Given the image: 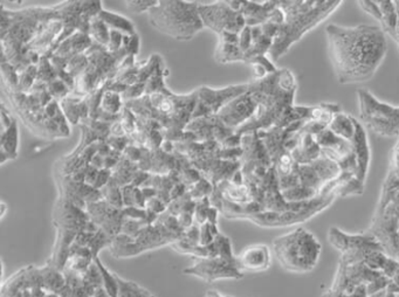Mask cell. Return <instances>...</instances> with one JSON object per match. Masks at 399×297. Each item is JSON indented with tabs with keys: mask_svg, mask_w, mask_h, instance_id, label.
Here are the masks:
<instances>
[{
	"mask_svg": "<svg viewBox=\"0 0 399 297\" xmlns=\"http://www.w3.org/2000/svg\"><path fill=\"white\" fill-rule=\"evenodd\" d=\"M328 240L341 256L333 283L322 297H372L390 286L399 263L368 231L349 234L330 227Z\"/></svg>",
	"mask_w": 399,
	"mask_h": 297,
	"instance_id": "6da1fadb",
	"label": "cell"
},
{
	"mask_svg": "<svg viewBox=\"0 0 399 297\" xmlns=\"http://www.w3.org/2000/svg\"><path fill=\"white\" fill-rule=\"evenodd\" d=\"M326 34L328 55L340 85L370 81L388 53V35L380 26L330 23Z\"/></svg>",
	"mask_w": 399,
	"mask_h": 297,
	"instance_id": "7a4b0ae2",
	"label": "cell"
},
{
	"mask_svg": "<svg viewBox=\"0 0 399 297\" xmlns=\"http://www.w3.org/2000/svg\"><path fill=\"white\" fill-rule=\"evenodd\" d=\"M341 4L340 0L281 1L285 17L268 53L272 61L276 62L283 58L294 43L303 39V35L318 28Z\"/></svg>",
	"mask_w": 399,
	"mask_h": 297,
	"instance_id": "3957f363",
	"label": "cell"
},
{
	"mask_svg": "<svg viewBox=\"0 0 399 297\" xmlns=\"http://www.w3.org/2000/svg\"><path fill=\"white\" fill-rule=\"evenodd\" d=\"M272 252L283 270L293 274H307L318 266L322 246L318 238L305 227H298L276 236Z\"/></svg>",
	"mask_w": 399,
	"mask_h": 297,
	"instance_id": "277c9868",
	"label": "cell"
},
{
	"mask_svg": "<svg viewBox=\"0 0 399 297\" xmlns=\"http://www.w3.org/2000/svg\"><path fill=\"white\" fill-rule=\"evenodd\" d=\"M147 18L152 28L178 41H190L204 30L196 1H158Z\"/></svg>",
	"mask_w": 399,
	"mask_h": 297,
	"instance_id": "5b68a950",
	"label": "cell"
},
{
	"mask_svg": "<svg viewBox=\"0 0 399 297\" xmlns=\"http://www.w3.org/2000/svg\"><path fill=\"white\" fill-rule=\"evenodd\" d=\"M360 122L375 135L399 139V107L374 96L367 89L357 90Z\"/></svg>",
	"mask_w": 399,
	"mask_h": 297,
	"instance_id": "8992f818",
	"label": "cell"
},
{
	"mask_svg": "<svg viewBox=\"0 0 399 297\" xmlns=\"http://www.w3.org/2000/svg\"><path fill=\"white\" fill-rule=\"evenodd\" d=\"M196 3L204 28L212 30L218 35L224 32L241 34V31L247 26L241 12L233 10L227 1H217V3L196 1Z\"/></svg>",
	"mask_w": 399,
	"mask_h": 297,
	"instance_id": "52a82bcc",
	"label": "cell"
},
{
	"mask_svg": "<svg viewBox=\"0 0 399 297\" xmlns=\"http://www.w3.org/2000/svg\"><path fill=\"white\" fill-rule=\"evenodd\" d=\"M247 90L248 83L227 85L219 89L203 85L197 89V105L194 109L192 120L205 116L218 115L221 109L229 105L231 101L236 100V97L241 96Z\"/></svg>",
	"mask_w": 399,
	"mask_h": 297,
	"instance_id": "ba28073f",
	"label": "cell"
},
{
	"mask_svg": "<svg viewBox=\"0 0 399 297\" xmlns=\"http://www.w3.org/2000/svg\"><path fill=\"white\" fill-rule=\"evenodd\" d=\"M184 274L197 276L209 283L226 278L239 280L244 278V274L238 268L236 259H225L221 256L196 259L192 266L184 269Z\"/></svg>",
	"mask_w": 399,
	"mask_h": 297,
	"instance_id": "9c48e42d",
	"label": "cell"
},
{
	"mask_svg": "<svg viewBox=\"0 0 399 297\" xmlns=\"http://www.w3.org/2000/svg\"><path fill=\"white\" fill-rule=\"evenodd\" d=\"M256 109V101L247 90L236 100L231 101L218 114V119L225 127L236 132L252 119Z\"/></svg>",
	"mask_w": 399,
	"mask_h": 297,
	"instance_id": "30bf717a",
	"label": "cell"
},
{
	"mask_svg": "<svg viewBox=\"0 0 399 297\" xmlns=\"http://www.w3.org/2000/svg\"><path fill=\"white\" fill-rule=\"evenodd\" d=\"M272 253L271 248L264 243L249 245L236 255V265L243 274L263 273L271 267Z\"/></svg>",
	"mask_w": 399,
	"mask_h": 297,
	"instance_id": "8fae6325",
	"label": "cell"
},
{
	"mask_svg": "<svg viewBox=\"0 0 399 297\" xmlns=\"http://www.w3.org/2000/svg\"><path fill=\"white\" fill-rule=\"evenodd\" d=\"M353 142L357 156L356 178L362 184H365L369 163H370V149H369L367 130L363 127V124L360 123V120L357 119H355V136H354Z\"/></svg>",
	"mask_w": 399,
	"mask_h": 297,
	"instance_id": "7c38bea8",
	"label": "cell"
},
{
	"mask_svg": "<svg viewBox=\"0 0 399 297\" xmlns=\"http://www.w3.org/2000/svg\"><path fill=\"white\" fill-rule=\"evenodd\" d=\"M279 1H241V14L249 28L260 26L271 19Z\"/></svg>",
	"mask_w": 399,
	"mask_h": 297,
	"instance_id": "4fadbf2b",
	"label": "cell"
},
{
	"mask_svg": "<svg viewBox=\"0 0 399 297\" xmlns=\"http://www.w3.org/2000/svg\"><path fill=\"white\" fill-rule=\"evenodd\" d=\"M18 127L17 120L13 121L8 127H5L1 135V164L6 161L16 159L18 156Z\"/></svg>",
	"mask_w": 399,
	"mask_h": 297,
	"instance_id": "5bb4252c",
	"label": "cell"
},
{
	"mask_svg": "<svg viewBox=\"0 0 399 297\" xmlns=\"http://www.w3.org/2000/svg\"><path fill=\"white\" fill-rule=\"evenodd\" d=\"M97 17H99L112 31L120 32V33H122L123 35H127V37H132V35L137 34L135 26H134L132 20H129L128 18H125V17L114 13V12L107 11V10H102Z\"/></svg>",
	"mask_w": 399,
	"mask_h": 297,
	"instance_id": "9a60e30c",
	"label": "cell"
},
{
	"mask_svg": "<svg viewBox=\"0 0 399 297\" xmlns=\"http://www.w3.org/2000/svg\"><path fill=\"white\" fill-rule=\"evenodd\" d=\"M328 127L335 135L348 141H353L355 136V117L343 112H338L334 116L333 121L330 122Z\"/></svg>",
	"mask_w": 399,
	"mask_h": 297,
	"instance_id": "2e32d148",
	"label": "cell"
},
{
	"mask_svg": "<svg viewBox=\"0 0 399 297\" xmlns=\"http://www.w3.org/2000/svg\"><path fill=\"white\" fill-rule=\"evenodd\" d=\"M214 58L221 63H231V62H245V53L241 50L238 43H225L219 40Z\"/></svg>",
	"mask_w": 399,
	"mask_h": 297,
	"instance_id": "e0dca14e",
	"label": "cell"
},
{
	"mask_svg": "<svg viewBox=\"0 0 399 297\" xmlns=\"http://www.w3.org/2000/svg\"><path fill=\"white\" fill-rule=\"evenodd\" d=\"M88 34L93 40L94 43H97V45L107 48L110 43L112 30L96 16L90 21Z\"/></svg>",
	"mask_w": 399,
	"mask_h": 297,
	"instance_id": "ac0fdd59",
	"label": "cell"
},
{
	"mask_svg": "<svg viewBox=\"0 0 399 297\" xmlns=\"http://www.w3.org/2000/svg\"><path fill=\"white\" fill-rule=\"evenodd\" d=\"M123 108L124 102L122 100V95L116 92H113V90H105L102 95L99 110H102L109 115L119 116Z\"/></svg>",
	"mask_w": 399,
	"mask_h": 297,
	"instance_id": "d6986e66",
	"label": "cell"
},
{
	"mask_svg": "<svg viewBox=\"0 0 399 297\" xmlns=\"http://www.w3.org/2000/svg\"><path fill=\"white\" fill-rule=\"evenodd\" d=\"M94 263H96V266L99 267V270H100V273H101L103 288H105V291H107V294H108V296H119V281H117V275L115 274V273H112L110 270L107 269V267L102 265L99 258H95Z\"/></svg>",
	"mask_w": 399,
	"mask_h": 297,
	"instance_id": "ffe728a7",
	"label": "cell"
},
{
	"mask_svg": "<svg viewBox=\"0 0 399 297\" xmlns=\"http://www.w3.org/2000/svg\"><path fill=\"white\" fill-rule=\"evenodd\" d=\"M158 4L157 0H152V1H140V0H136V1H125V5H127V8H128L129 12H132L134 14H140V13H144V12H149L152 8H155L156 5Z\"/></svg>",
	"mask_w": 399,
	"mask_h": 297,
	"instance_id": "44dd1931",
	"label": "cell"
},
{
	"mask_svg": "<svg viewBox=\"0 0 399 297\" xmlns=\"http://www.w3.org/2000/svg\"><path fill=\"white\" fill-rule=\"evenodd\" d=\"M396 10H397V26H396L395 34L391 39L395 40V43H397V46L399 48V1H395Z\"/></svg>",
	"mask_w": 399,
	"mask_h": 297,
	"instance_id": "7402d4cb",
	"label": "cell"
},
{
	"mask_svg": "<svg viewBox=\"0 0 399 297\" xmlns=\"http://www.w3.org/2000/svg\"><path fill=\"white\" fill-rule=\"evenodd\" d=\"M389 288H390L392 291L399 294V269L397 270V273H396L395 276L392 278L391 283H390Z\"/></svg>",
	"mask_w": 399,
	"mask_h": 297,
	"instance_id": "603a6c76",
	"label": "cell"
},
{
	"mask_svg": "<svg viewBox=\"0 0 399 297\" xmlns=\"http://www.w3.org/2000/svg\"><path fill=\"white\" fill-rule=\"evenodd\" d=\"M206 297H229V296H224V295H221V294L218 293V291H209Z\"/></svg>",
	"mask_w": 399,
	"mask_h": 297,
	"instance_id": "cb8c5ba5",
	"label": "cell"
},
{
	"mask_svg": "<svg viewBox=\"0 0 399 297\" xmlns=\"http://www.w3.org/2000/svg\"><path fill=\"white\" fill-rule=\"evenodd\" d=\"M1 207H3V209H1V218H4L5 216V211H6V209H5V207H6V205H5V203H1Z\"/></svg>",
	"mask_w": 399,
	"mask_h": 297,
	"instance_id": "d4e9b609",
	"label": "cell"
}]
</instances>
